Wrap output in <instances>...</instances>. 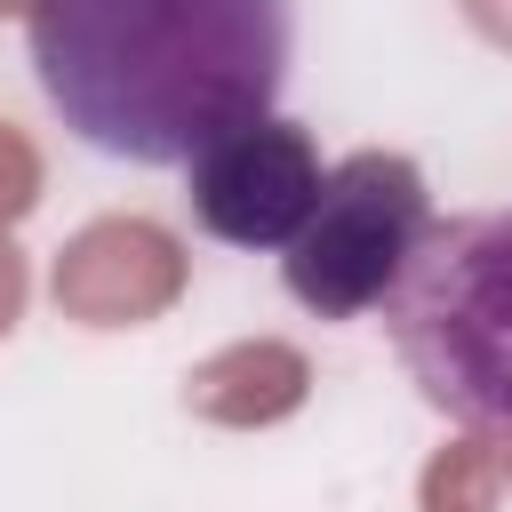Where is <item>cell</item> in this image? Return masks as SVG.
Here are the masks:
<instances>
[{
	"label": "cell",
	"mask_w": 512,
	"mask_h": 512,
	"mask_svg": "<svg viewBox=\"0 0 512 512\" xmlns=\"http://www.w3.org/2000/svg\"><path fill=\"white\" fill-rule=\"evenodd\" d=\"M0 16H32V0H0Z\"/></svg>",
	"instance_id": "cell-11"
},
{
	"label": "cell",
	"mask_w": 512,
	"mask_h": 512,
	"mask_svg": "<svg viewBox=\"0 0 512 512\" xmlns=\"http://www.w3.org/2000/svg\"><path fill=\"white\" fill-rule=\"evenodd\" d=\"M48 296L80 328H144L184 296V240L152 216H96L64 240Z\"/></svg>",
	"instance_id": "cell-5"
},
{
	"label": "cell",
	"mask_w": 512,
	"mask_h": 512,
	"mask_svg": "<svg viewBox=\"0 0 512 512\" xmlns=\"http://www.w3.org/2000/svg\"><path fill=\"white\" fill-rule=\"evenodd\" d=\"M24 288H32V280H24V256H16V240L0 232V336L24 320Z\"/></svg>",
	"instance_id": "cell-9"
},
{
	"label": "cell",
	"mask_w": 512,
	"mask_h": 512,
	"mask_svg": "<svg viewBox=\"0 0 512 512\" xmlns=\"http://www.w3.org/2000/svg\"><path fill=\"white\" fill-rule=\"evenodd\" d=\"M320 144L304 120H240L224 128L208 152L184 160V192H192V224L224 248H288L320 200Z\"/></svg>",
	"instance_id": "cell-4"
},
{
	"label": "cell",
	"mask_w": 512,
	"mask_h": 512,
	"mask_svg": "<svg viewBox=\"0 0 512 512\" xmlns=\"http://www.w3.org/2000/svg\"><path fill=\"white\" fill-rule=\"evenodd\" d=\"M48 112L112 160L184 168L264 120L288 80V0H32Z\"/></svg>",
	"instance_id": "cell-1"
},
{
	"label": "cell",
	"mask_w": 512,
	"mask_h": 512,
	"mask_svg": "<svg viewBox=\"0 0 512 512\" xmlns=\"http://www.w3.org/2000/svg\"><path fill=\"white\" fill-rule=\"evenodd\" d=\"M40 208V152L16 120H0V232Z\"/></svg>",
	"instance_id": "cell-8"
},
{
	"label": "cell",
	"mask_w": 512,
	"mask_h": 512,
	"mask_svg": "<svg viewBox=\"0 0 512 512\" xmlns=\"http://www.w3.org/2000/svg\"><path fill=\"white\" fill-rule=\"evenodd\" d=\"M504 480H512V448H504Z\"/></svg>",
	"instance_id": "cell-12"
},
{
	"label": "cell",
	"mask_w": 512,
	"mask_h": 512,
	"mask_svg": "<svg viewBox=\"0 0 512 512\" xmlns=\"http://www.w3.org/2000/svg\"><path fill=\"white\" fill-rule=\"evenodd\" d=\"M456 8H464V24H472L488 48H504V56H512V0H456Z\"/></svg>",
	"instance_id": "cell-10"
},
{
	"label": "cell",
	"mask_w": 512,
	"mask_h": 512,
	"mask_svg": "<svg viewBox=\"0 0 512 512\" xmlns=\"http://www.w3.org/2000/svg\"><path fill=\"white\" fill-rule=\"evenodd\" d=\"M312 392V360L280 336H240L224 352H208L192 376H184V408L208 416V424H232V432H256V424H280L296 416Z\"/></svg>",
	"instance_id": "cell-6"
},
{
	"label": "cell",
	"mask_w": 512,
	"mask_h": 512,
	"mask_svg": "<svg viewBox=\"0 0 512 512\" xmlns=\"http://www.w3.org/2000/svg\"><path fill=\"white\" fill-rule=\"evenodd\" d=\"M424 224H432L424 168L408 152H352L320 176V200L280 256V280L312 320H360L392 296Z\"/></svg>",
	"instance_id": "cell-3"
},
{
	"label": "cell",
	"mask_w": 512,
	"mask_h": 512,
	"mask_svg": "<svg viewBox=\"0 0 512 512\" xmlns=\"http://www.w3.org/2000/svg\"><path fill=\"white\" fill-rule=\"evenodd\" d=\"M416 392L464 432H512V208L424 224L384 296Z\"/></svg>",
	"instance_id": "cell-2"
},
{
	"label": "cell",
	"mask_w": 512,
	"mask_h": 512,
	"mask_svg": "<svg viewBox=\"0 0 512 512\" xmlns=\"http://www.w3.org/2000/svg\"><path fill=\"white\" fill-rule=\"evenodd\" d=\"M424 512H496L504 504V448L488 432H464L448 440L432 464H424Z\"/></svg>",
	"instance_id": "cell-7"
}]
</instances>
